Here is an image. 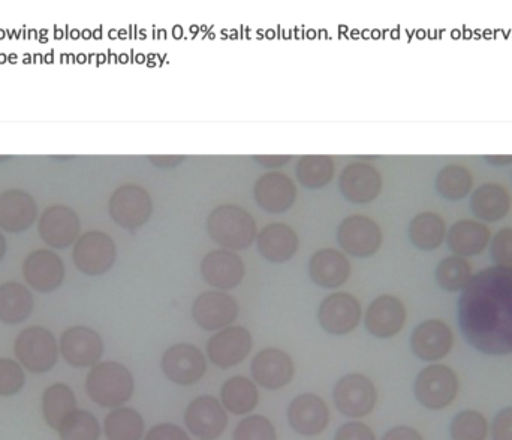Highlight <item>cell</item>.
Segmentation results:
<instances>
[{
    "label": "cell",
    "instance_id": "1",
    "mask_svg": "<svg viewBox=\"0 0 512 440\" xmlns=\"http://www.w3.org/2000/svg\"><path fill=\"white\" fill-rule=\"evenodd\" d=\"M459 327L480 354L512 355V270L487 268L472 277L459 300Z\"/></svg>",
    "mask_w": 512,
    "mask_h": 440
},
{
    "label": "cell",
    "instance_id": "2",
    "mask_svg": "<svg viewBox=\"0 0 512 440\" xmlns=\"http://www.w3.org/2000/svg\"><path fill=\"white\" fill-rule=\"evenodd\" d=\"M86 391L90 400L101 408H122L134 396V375L117 361H104L90 370L86 378Z\"/></svg>",
    "mask_w": 512,
    "mask_h": 440
},
{
    "label": "cell",
    "instance_id": "3",
    "mask_svg": "<svg viewBox=\"0 0 512 440\" xmlns=\"http://www.w3.org/2000/svg\"><path fill=\"white\" fill-rule=\"evenodd\" d=\"M209 237L227 250H245L258 237L255 219L237 204H222L207 218Z\"/></svg>",
    "mask_w": 512,
    "mask_h": 440
},
{
    "label": "cell",
    "instance_id": "4",
    "mask_svg": "<svg viewBox=\"0 0 512 440\" xmlns=\"http://www.w3.org/2000/svg\"><path fill=\"white\" fill-rule=\"evenodd\" d=\"M460 393V378L447 364H429L420 370L414 381V396L429 411L450 408Z\"/></svg>",
    "mask_w": 512,
    "mask_h": 440
},
{
    "label": "cell",
    "instance_id": "5",
    "mask_svg": "<svg viewBox=\"0 0 512 440\" xmlns=\"http://www.w3.org/2000/svg\"><path fill=\"white\" fill-rule=\"evenodd\" d=\"M15 357L27 372L44 375L59 360L56 337L44 327H29L18 334L14 343Z\"/></svg>",
    "mask_w": 512,
    "mask_h": 440
},
{
    "label": "cell",
    "instance_id": "6",
    "mask_svg": "<svg viewBox=\"0 0 512 440\" xmlns=\"http://www.w3.org/2000/svg\"><path fill=\"white\" fill-rule=\"evenodd\" d=\"M334 406L348 418H364L375 411L378 405V390L375 382L361 373L343 376L334 385Z\"/></svg>",
    "mask_w": 512,
    "mask_h": 440
},
{
    "label": "cell",
    "instance_id": "7",
    "mask_svg": "<svg viewBox=\"0 0 512 440\" xmlns=\"http://www.w3.org/2000/svg\"><path fill=\"white\" fill-rule=\"evenodd\" d=\"M117 247L102 231H89L78 238L72 250L75 267L86 276H102L116 264Z\"/></svg>",
    "mask_w": 512,
    "mask_h": 440
},
{
    "label": "cell",
    "instance_id": "8",
    "mask_svg": "<svg viewBox=\"0 0 512 440\" xmlns=\"http://www.w3.org/2000/svg\"><path fill=\"white\" fill-rule=\"evenodd\" d=\"M340 249L354 258H370L381 249L382 231L376 220L364 215L348 216L337 226Z\"/></svg>",
    "mask_w": 512,
    "mask_h": 440
},
{
    "label": "cell",
    "instance_id": "9",
    "mask_svg": "<svg viewBox=\"0 0 512 440\" xmlns=\"http://www.w3.org/2000/svg\"><path fill=\"white\" fill-rule=\"evenodd\" d=\"M111 219L123 229L135 231L152 218V197L138 185H123L111 195L108 203Z\"/></svg>",
    "mask_w": 512,
    "mask_h": 440
},
{
    "label": "cell",
    "instance_id": "10",
    "mask_svg": "<svg viewBox=\"0 0 512 440\" xmlns=\"http://www.w3.org/2000/svg\"><path fill=\"white\" fill-rule=\"evenodd\" d=\"M453 328L442 319H426L412 331L409 346L412 354L424 363L435 364L447 358L454 349Z\"/></svg>",
    "mask_w": 512,
    "mask_h": 440
},
{
    "label": "cell",
    "instance_id": "11",
    "mask_svg": "<svg viewBox=\"0 0 512 440\" xmlns=\"http://www.w3.org/2000/svg\"><path fill=\"white\" fill-rule=\"evenodd\" d=\"M161 369L165 378L180 387L198 384L207 373V358L197 346L179 343L162 355Z\"/></svg>",
    "mask_w": 512,
    "mask_h": 440
},
{
    "label": "cell",
    "instance_id": "12",
    "mask_svg": "<svg viewBox=\"0 0 512 440\" xmlns=\"http://www.w3.org/2000/svg\"><path fill=\"white\" fill-rule=\"evenodd\" d=\"M363 309L360 301L348 292H334L321 301L318 322L331 336H346L360 325Z\"/></svg>",
    "mask_w": 512,
    "mask_h": 440
},
{
    "label": "cell",
    "instance_id": "13",
    "mask_svg": "<svg viewBox=\"0 0 512 440\" xmlns=\"http://www.w3.org/2000/svg\"><path fill=\"white\" fill-rule=\"evenodd\" d=\"M254 339L245 327L231 325L210 337L207 358L213 366L227 370L239 366L251 354Z\"/></svg>",
    "mask_w": 512,
    "mask_h": 440
},
{
    "label": "cell",
    "instance_id": "14",
    "mask_svg": "<svg viewBox=\"0 0 512 440\" xmlns=\"http://www.w3.org/2000/svg\"><path fill=\"white\" fill-rule=\"evenodd\" d=\"M104 349L101 334L83 325L68 328L60 336V354L63 360L75 369H87L99 364L104 357Z\"/></svg>",
    "mask_w": 512,
    "mask_h": 440
},
{
    "label": "cell",
    "instance_id": "15",
    "mask_svg": "<svg viewBox=\"0 0 512 440\" xmlns=\"http://www.w3.org/2000/svg\"><path fill=\"white\" fill-rule=\"evenodd\" d=\"M185 426L197 439H219L228 427L227 409L216 397H197L186 408Z\"/></svg>",
    "mask_w": 512,
    "mask_h": 440
},
{
    "label": "cell",
    "instance_id": "16",
    "mask_svg": "<svg viewBox=\"0 0 512 440\" xmlns=\"http://www.w3.org/2000/svg\"><path fill=\"white\" fill-rule=\"evenodd\" d=\"M239 316V304L224 291L203 292L192 304V319L206 331L231 327Z\"/></svg>",
    "mask_w": 512,
    "mask_h": 440
},
{
    "label": "cell",
    "instance_id": "17",
    "mask_svg": "<svg viewBox=\"0 0 512 440\" xmlns=\"http://www.w3.org/2000/svg\"><path fill=\"white\" fill-rule=\"evenodd\" d=\"M408 319L406 306L394 295H379L364 313V327L376 339H393L402 333Z\"/></svg>",
    "mask_w": 512,
    "mask_h": 440
},
{
    "label": "cell",
    "instance_id": "18",
    "mask_svg": "<svg viewBox=\"0 0 512 440\" xmlns=\"http://www.w3.org/2000/svg\"><path fill=\"white\" fill-rule=\"evenodd\" d=\"M382 176L373 165L354 162L346 165L340 173L339 191L348 203L355 206L370 204L382 191Z\"/></svg>",
    "mask_w": 512,
    "mask_h": 440
},
{
    "label": "cell",
    "instance_id": "19",
    "mask_svg": "<svg viewBox=\"0 0 512 440\" xmlns=\"http://www.w3.org/2000/svg\"><path fill=\"white\" fill-rule=\"evenodd\" d=\"M289 426L304 438L321 435L330 424V409L322 397L306 393L292 399L286 411Z\"/></svg>",
    "mask_w": 512,
    "mask_h": 440
},
{
    "label": "cell",
    "instance_id": "20",
    "mask_svg": "<svg viewBox=\"0 0 512 440\" xmlns=\"http://www.w3.org/2000/svg\"><path fill=\"white\" fill-rule=\"evenodd\" d=\"M201 276L212 288L230 291L239 288L245 280V262L233 250H212L201 262Z\"/></svg>",
    "mask_w": 512,
    "mask_h": 440
},
{
    "label": "cell",
    "instance_id": "21",
    "mask_svg": "<svg viewBox=\"0 0 512 440\" xmlns=\"http://www.w3.org/2000/svg\"><path fill=\"white\" fill-rule=\"evenodd\" d=\"M81 222L71 207L51 206L42 212L38 229L42 241L53 249H68L80 238Z\"/></svg>",
    "mask_w": 512,
    "mask_h": 440
},
{
    "label": "cell",
    "instance_id": "22",
    "mask_svg": "<svg viewBox=\"0 0 512 440\" xmlns=\"http://www.w3.org/2000/svg\"><path fill=\"white\" fill-rule=\"evenodd\" d=\"M251 373L259 387L268 391L282 390L294 379V361L282 349H262L252 360Z\"/></svg>",
    "mask_w": 512,
    "mask_h": 440
},
{
    "label": "cell",
    "instance_id": "23",
    "mask_svg": "<svg viewBox=\"0 0 512 440\" xmlns=\"http://www.w3.org/2000/svg\"><path fill=\"white\" fill-rule=\"evenodd\" d=\"M23 276L30 288L50 294L62 286L65 264L53 250L38 249L24 259Z\"/></svg>",
    "mask_w": 512,
    "mask_h": 440
},
{
    "label": "cell",
    "instance_id": "24",
    "mask_svg": "<svg viewBox=\"0 0 512 440\" xmlns=\"http://www.w3.org/2000/svg\"><path fill=\"white\" fill-rule=\"evenodd\" d=\"M254 198L265 213L282 215L294 206L297 188L286 174L271 171L256 180Z\"/></svg>",
    "mask_w": 512,
    "mask_h": 440
},
{
    "label": "cell",
    "instance_id": "25",
    "mask_svg": "<svg viewBox=\"0 0 512 440\" xmlns=\"http://www.w3.org/2000/svg\"><path fill=\"white\" fill-rule=\"evenodd\" d=\"M38 219V206L29 192L9 189L0 194V231L20 234Z\"/></svg>",
    "mask_w": 512,
    "mask_h": 440
},
{
    "label": "cell",
    "instance_id": "26",
    "mask_svg": "<svg viewBox=\"0 0 512 440\" xmlns=\"http://www.w3.org/2000/svg\"><path fill=\"white\" fill-rule=\"evenodd\" d=\"M492 237L487 223L477 219H460L448 228L445 243L453 255L469 258L486 252Z\"/></svg>",
    "mask_w": 512,
    "mask_h": 440
},
{
    "label": "cell",
    "instance_id": "27",
    "mask_svg": "<svg viewBox=\"0 0 512 440\" xmlns=\"http://www.w3.org/2000/svg\"><path fill=\"white\" fill-rule=\"evenodd\" d=\"M351 262L336 249H321L309 261L310 280L322 289H337L348 282Z\"/></svg>",
    "mask_w": 512,
    "mask_h": 440
},
{
    "label": "cell",
    "instance_id": "28",
    "mask_svg": "<svg viewBox=\"0 0 512 440\" xmlns=\"http://www.w3.org/2000/svg\"><path fill=\"white\" fill-rule=\"evenodd\" d=\"M259 255L270 264H285L294 258L298 250V237L285 223H270L256 237Z\"/></svg>",
    "mask_w": 512,
    "mask_h": 440
},
{
    "label": "cell",
    "instance_id": "29",
    "mask_svg": "<svg viewBox=\"0 0 512 440\" xmlns=\"http://www.w3.org/2000/svg\"><path fill=\"white\" fill-rule=\"evenodd\" d=\"M471 210L484 223L501 222L512 209L510 191L501 183H484L471 194Z\"/></svg>",
    "mask_w": 512,
    "mask_h": 440
},
{
    "label": "cell",
    "instance_id": "30",
    "mask_svg": "<svg viewBox=\"0 0 512 440\" xmlns=\"http://www.w3.org/2000/svg\"><path fill=\"white\" fill-rule=\"evenodd\" d=\"M447 223L435 212L418 213L408 226V238L415 249L435 252L447 240Z\"/></svg>",
    "mask_w": 512,
    "mask_h": 440
},
{
    "label": "cell",
    "instance_id": "31",
    "mask_svg": "<svg viewBox=\"0 0 512 440\" xmlns=\"http://www.w3.org/2000/svg\"><path fill=\"white\" fill-rule=\"evenodd\" d=\"M35 298L27 286L18 282L0 285V322L18 325L32 315Z\"/></svg>",
    "mask_w": 512,
    "mask_h": 440
},
{
    "label": "cell",
    "instance_id": "32",
    "mask_svg": "<svg viewBox=\"0 0 512 440\" xmlns=\"http://www.w3.org/2000/svg\"><path fill=\"white\" fill-rule=\"evenodd\" d=\"M222 406L233 415L245 417L256 409L259 391L256 384L245 376H233L221 388Z\"/></svg>",
    "mask_w": 512,
    "mask_h": 440
},
{
    "label": "cell",
    "instance_id": "33",
    "mask_svg": "<svg viewBox=\"0 0 512 440\" xmlns=\"http://www.w3.org/2000/svg\"><path fill=\"white\" fill-rule=\"evenodd\" d=\"M436 192L448 203H459L474 192V176L462 164H448L439 170L435 180Z\"/></svg>",
    "mask_w": 512,
    "mask_h": 440
},
{
    "label": "cell",
    "instance_id": "34",
    "mask_svg": "<svg viewBox=\"0 0 512 440\" xmlns=\"http://www.w3.org/2000/svg\"><path fill=\"white\" fill-rule=\"evenodd\" d=\"M77 409L74 391L66 384H53L42 396V414L51 429L59 430L68 415Z\"/></svg>",
    "mask_w": 512,
    "mask_h": 440
},
{
    "label": "cell",
    "instance_id": "35",
    "mask_svg": "<svg viewBox=\"0 0 512 440\" xmlns=\"http://www.w3.org/2000/svg\"><path fill=\"white\" fill-rule=\"evenodd\" d=\"M146 432V424L140 412L132 408L113 409L105 417L104 433L108 440H141Z\"/></svg>",
    "mask_w": 512,
    "mask_h": 440
},
{
    "label": "cell",
    "instance_id": "36",
    "mask_svg": "<svg viewBox=\"0 0 512 440\" xmlns=\"http://www.w3.org/2000/svg\"><path fill=\"white\" fill-rule=\"evenodd\" d=\"M474 277L471 262L462 256L450 255L439 261L435 279L442 291L456 294L463 292Z\"/></svg>",
    "mask_w": 512,
    "mask_h": 440
},
{
    "label": "cell",
    "instance_id": "37",
    "mask_svg": "<svg viewBox=\"0 0 512 440\" xmlns=\"http://www.w3.org/2000/svg\"><path fill=\"white\" fill-rule=\"evenodd\" d=\"M298 182L310 191L330 185L334 179V161L330 156H303L295 168Z\"/></svg>",
    "mask_w": 512,
    "mask_h": 440
},
{
    "label": "cell",
    "instance_id": "38",
    "mask_svg": "<svg viewBox=\"0 0 512 440\" xmlns=\"http://www.w3.org/2000/svg\"><path fill=\"white\" fill-rule=\"evenodd\" d=\"M448 432L451 440H487L490 436V423L483 412L465 409L454 415Z\"/></svg>",
    "mask_w": 512,
    "mask_h": 440
},
{
    "label": "cell",
    "instance_id": "39",
    "mask_svg": "<svg viewBox=\"0 0 512 440\" xmlns=\"http://www.w3.org/2000/svg\"><path fill=\"white\" fill-rule=\"evenodd\" d=\"M57 432L60 440H99L102 430L98 418L92 412L75 409Z\"/></svg>",
    "mask_w": 512,
    "mask_h": 440
},
{
    "label": "cell",
    "instance_id": "40",
    "mask_svg": "<svg viewBox=\"0 0 512 440\" xmlns=\"http://www.w3.org/2000/svg\"><path fill=\"white\" fill-rule=\"evenodd\" d=\"M233 440H277L276 427L264 415H249L237 424Z\"/></svg>",
    "mask_w": 512,
    "mask_h": 440
},
{
    "label": "cell",
    "instance_id": "41",
    "mask_svg": "<svg viewBox=\"0 0 512 440\" xmlns=\"http://www.w3.org/2000/svg\"><path fill=\"white\" fill-rule=\"evenodd\" d=\"M26 385L23 366L11 358H0V397H12L21 393Z\"/></svg>",
    "mask_w": 512,
    "mask_h": 440
},
{
    "label": "cell",
    "instance_id": "42",
    "mask_svg": "<svg viewBox=\"0 0 512 440\" xmlns=\"http://www.w3.org/2000/svg\"><path fill=\"white\" fill-rule=\"evenodd\" d=\"M489 252L496 267L512 270V226L502 228L493 235Z\"/></svg>",
    "mask_w": 512,
    "mask_h": 440
},
{
    "label": "cell",
    "instance_id": "43",
    "mask_svg": "<svg viewBox=\"0 0 512 440\" xmlns=\"http://www.w3.org/2000/svg\"><path fill=\"white\" fill-rule=\"evenodd\" d=\"M492 440H512V406L501 409L490 423Z\"/></svg>",
    "mask_w": 512,
    "mask_h": 440
},
{
    "label": "cell",
    "instance_id": "44",
    "mask_svg": "<svg viewBox=\"0 0 512 440\" xmlns=\"http://www.w3.org/2000/svg\"><path fill=\"white\" fill-rule=\"evenodd\" d=\"M334 440H378L375 432L367 424L351 421L337 429Z\"/></svg>",
    "mask_w": 512,
    "mask_h": 440
},
{
    "label": "cell",
    "instance_id": "45",
    "mask_svg": "<svg viewBox=\"0 0 512 440\" xmlns=\"http://www.w3.org/2000/svg\"><path fill=\"white\" fill-rule=\"evenodd\" d=\"M144 440H192L182 427L176 424L162 423L152 427Z\"/></svg>",
    "mask_w": 512,
    "mask_h": 440
},
{
    "label": "cell",
    "instance_id": "46",
    "mask_svg": "<svg viewBox=\"0 0 512 440\" xmlns=\"http://www.w3.org/2000/svg\"><path fill=\"white\" fill-rule=\"evenodd\" d=\"M381 440H424V438L414 427L396 426L385 432Z\"/></svg>",
    "mask_w": 512,
    "mask_h": 440
},
{
    "label": "cell",
    "instance_id": "47",
    "mask_svg": "<svg viewBox=\"0 0 512 440\" xmlns=\"http://www.w3.org/2000/svg\"><path fill=\"white\" fill-rule=\"evenodd\" d=\"M186 161L185 156H177V155H158V156H150L149 162H152L153 167L161 168V170H171V168L180 167V164Z\"/></svg>",
    "mask_w": 512,
    "mask_h": 440
},
{
    "label": "cell",
    "instance_id": "48",
    "mask_svg": "<svg viewBox=\"0 0 512 440\" xmlns=\"http://www.w3.org/2000/svg\"><path fill=\"white\" fill-rule=\"evenodd\" d=\"M292 156H255L254 161L256 164L261 165L262 168H270V170H276V168L285 167L286 164L291 162Z\"/></svg>",
    "mask_w": 512,
    "mask_h": 440
},
{
    "label": "cell",
    "instance_id": "49",
    "mask_svg": "<svg viewBox=\"0 0 512 440\" xmlns=\"http://www.w3.org/2000/svg\"><path fill=\"white\" fill-rule=\"evenodd\" d=\"M483 161L493 168H507L512 165V155L484 156Z\"/></svg>",
    "mask_w": 512,
    "mask_h": 440
},
{
    "label": "cell",
    "instance_id": "50",
    "mask_svg": "<svg viewBox=\"0 0 512 440\" xmlns=\"http://www.w3.org/2000/svg\"><path fill=\"white\" fill-rule=\"evenodd\" d=\"M6 249H8L6 238L5 235L2 234V231H0V262H2V259L5 258Z\"/></svg>",
    "mask_w": 512,
    "mask_h": 440
},
{
    "label": "cell",
    "instance_id": "51",
    "mask_svg": "<svg viewBox=\"0 0 512 440\" xmlns=\"http://www.w3.org/2000/svg\"><path fill=\"white\" fill-rule=\"evenodd\" d=\"M9 158H0V161H8Z\"/></svg>",
    "mask_w": 512,
    "mask_h": 440
}]
</instances>
